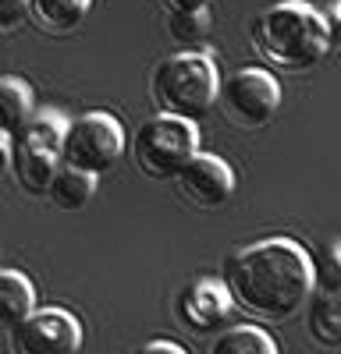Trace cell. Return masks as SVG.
<instances>
[{"label":"cell","mask_w":341,"mask_h":354,"mask_svg":"<svg viewBox=\"0 0 341 354\" xmlns=\"http://www.w3.org/2000/svg\"><path fill=\"white\" fill-rule=\"evenodd\" d=\"M167 32L175 36V43H203L210 32V18L207 11L199 15H167Z\"/></svg>","instance_id":"18"},{"label":"cell","mask_w":341,"mask_h":354,"mask_svg":"<svg viewBox=\"0 0 341 354\" xmlns=\"http://www.w3.org/2000/svg\"><path fill=\"white\" fill-rule=\"evenodd\" d=\"M36 312V287L21 270H4L0 273V315L4 326L15 330L18 322H25Z\"/></svg>","instance_id":"13"},{"label":"cell","mask_w":341,"mask_h":354,"mask_svg":"<svg viewBox=\"0 0 341 354\" xmlns=\"http://www.w3.org/2000/svg\"><path fill=\"white\" fill-rule=\"evenodd\" d=\"M121 156H125V131L114 113L89 110V113L75 117V121H68L64 145H61L64 167L103 177Z\"/></svg>","instance_id":"6"},{"label":"cell","mask_w":341,"mask_h":354,"mask_svg":"<svg viewBox=\"0 0 341 354\" xmlns=\"http://www.w3.org/2000/svg\"><path fill=\"white\" fill-rule=\"evenodd\" d=\"M178 192L195 209H224L235 195V170L227 167L220 156L199 153L182 174H178Z\"/></svg>","instance_id":"10"},{"label":"cell","mask_w":341,"mask_h":354,"mask_svg":"<svg viewBox=\"0 0 341 354\" xmlns=\"http://www.w3.org/2000/svg\"><path fill=\"white\" fill-rule=\"evenodd\" d=\"M150 100L157 113L199 121L220 100V75L213 57L203 50H178L164 57L150 75Z\"/></svg>","instance_id":"3"},{"label":"cell","mask_w":341,"mask_h":354,"mask_svg":"<svg viewBox=\"0 0 341 354\" xmlns=\"http://www.w3.org/2000/svg\"><path fill=\"white\" fill-rule=\"evenodd\" d=\"M313 283L317 290H341V241H327L313 255Z\"/></svg>","instance_id":"17"},{"label":"cell","mask_w":341,"mask_h":354,"mask_svg":"<svg viewBox=\"0 0 341 354\" xmlns=\"http://www.w3.org/2000/svg\"><path fill=\"white\" fill-rule=\"evenodd\" d=\"M68 121H61L53 110H40L36 121L18 138H0V149L8 156V170L25 195H46L53 177L61 174V145H64Z\"/></svg>","instance_id":"4"},{"label":"cell","mask_w":341,"mask_h":354,"mask_svg":"<svg viewBox=\"0 0 341 354\" xmlns=\"http://www.w3.org/2000/svg\"><path fill=\"white\" fill-rule=\"evenodd\" d=\"M224 121H231L242 131H260L270 124V117L281 106V85L263 68H238L220 82V100H217Z\"/></svg>","instance_id":"7"},{"label":"cell","mask_w":341,"mask_h":354,"mask_svg":"<svg viewBox=\"0 0 341 354\" xmlns=\"http://www.w3.org/2000/svg\"><path fill=\"white\" fill-rule=\"evenodd\" d=\"M8 347L11 354H78L82 322L68 308H36L8 330Z\"/></svg>","instance_id":"8"},{"label":"cell","mask_w":341,"mask_h":354,"mask_svg":"<svg viewBox=\"0 0 341 354\" xmlns=\"http://www.w3.org/2000/svg\"><path fill=\"white\" fill-rule=\"evenodd\" d=\"M338 18H341V0H338Z\"/></svg>","instance_id":"22"},{"label":"cell","mask_w":341,"mask_h":354,"mask_svg":"<svg viewBox=\"0 0 341 354\" xmlns=\"http://www.w3.org/2000/svg\"><path fill=\"white\" fill-rule=\"evenodd\" d=\"M132 354H189V351L182 344H175V340H150V344L135 347Z\"/></svg>","instance_id":"21"},{"label":"cell","mask_w":341,"mask_h":354,"mask_svg":"<svg viewBox=\"0 0 341 354\" xmlns=\"http://www.w3.org/2000/svg\"><path fill=\"white\" fill-rule=\"evenodd\" d=\"M36 96L33 85L18 75H8L0 82V138H18L28 124L36 121Z\"/></svg>","instance_id":"11"},{"label":"cell","mask_w":341,"mask_h":354,"mask_svg":"<svg viewBox=\"0 0 341 354\" xmlns=\"http://www.w3.org/2000/svg\"><path fill=\"white\" fill-rule=\"evenodd\" d=\"M231 308H238V305L231 298V290H227V283L210 280V277L189 280L175 298V315L189 333H217V330H224L227 319H231Z\"/></svg>","instance_id":"9"},{"label":"cell","mask_w":341,"mask_h":354,"mask_svg":"<svg viewBox=\"0 0 341 354\" xmlns=\"http://www.w3.org/2000/svg\"><path fill=\"white\" fill-rule=\"evenodd\" d=\"M199 156V128L195 121L157 113L142 121L132 138V163L150 181H178V174Z\"/></svg>","instance_id":"5"},{"label":"cell","mask_w":341,"mask_h":354,"mask_svg":"<svg viewBox=\"0 0 341 354\" xmlns=\"http://www.w3.org/2000/svg\"><path fill=\"white\" fill-rule=\"evenodd\" d=\"M306 337L327 351H341V290H317L306 308Z\"/></svg>","instance_id":"12"},{"label":"cell","mask_w":341,"mask_h":354,"mask_svg":"<svg viewBox=\"0 0 341 354\" xmlns=\"http://www.w3.org/2000/svg\"><path fill=\"white\" fill-rule=\"evenodd\" d=\"M89 8H93V0H33V21L43 32L64 36V32H75L85 21Z\"/></svg>","instance_id":"15"},{"label":"cell","mask_w":341,"mask_h":354,"mask_svg":"<svg viewBox=\"0 0 341 354\" xmlns=\"http://www.w3.org/2000/svg\"><path fill=\"white\" fill-rule=\"evenodd\" d=\"M160 8L167 15H199L210 8V0H160Z\"/></svg>","instance_id":"20"},{"label":"cell","mask_w":341,"mask_h":354,"mask_svg":"<svg viewBox=\"0 0 341 354\" xmlns=\"http://www.w3.org/2000/svg\"><path fill=\"white\" fill-rule=\"evenodd\" d=\"M252 50L281 71H313L331 50L327 18L306 0H281L260 11L249 25Z\"/></svg>","instance_id":"2"},{"label":"cell","mask_w":341,"mask_h":354,"mask_svg":"<svg viewBox=\"0 0 341 354\" xmlns=\"http://www.w3.org/2000/svg\"><path fill=\"white\" fill-rule=\"evenodd\" d=\"M210 354H277V344L260 326H231L213 340Z\"/></svg>","instance_id":"16"},{"label":"cell","mask_w":341,"mask_h":354,"mask_svg":"<svg viewBox=\"0 0 341 354\" xmlns=\"http://www.w3.org/2000/svg\"><path fill=\"white\" fill-rule=\"evenodd\" d=\"M235 305L263 322H281L313 301V255L292 238H263L220 262Z\"/></svg>","instance_id":"1"},{"label":"cell","mask_w":341,"mask_h":354,"mask_svg":"<svg viewBox=\"0 0 341 354\" xmlns=\"http://www.w3.org/2000/svg\"><path fill=\"white\" fill-rule=\"evenodd\" d=\"M96 181H100V177H93V174H82V170L61 167V174L53 177V185H50L46 198H50L61 213H78V209H85V205L93 202Z\"/></svg>","instance_id":"14"},{"label":"cell","mask_w":341,"mask_h":354,"mask_svg":"<svg viewBox=\"0 0 341 354\" xmlns=\"http://www.w3.org/2000/svg\"><path fill=\"white\" fill-rule=\"evenodd\" d=\"M25 18H33V0H0V28L11 32Z\"/></svg>","instance_id":"19"}]
</instances>
